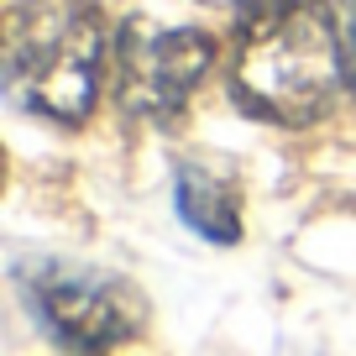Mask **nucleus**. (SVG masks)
<instances>
[{"label":"nucleus","instance_id":"obj_1","mask_svg":"<svg viewBox=\"0 0 356 356\" xmlns=\"http://www.w3.org/2000/svg\"><path fill=\"white\" fill-rule=\"evenodd\" d=\"M231 84H236V100L262 121H278V126L320 121L335 105V95L346 89L335 16L314 0L262 11L236 47Z\"/></svg>","mask_w":356,"mask_h":356},{"label":"nucleus","instance_id":"obj_2","mask_svg":"<svg viewBox=\"0 0 356 356\" xmlns=\"http://www.w3.org/2000/svg\"><path fill=\"white\" fill-rule=\"evenodd\" d=\"M105 79V26L84 0H22L6 22V95L22 111L79 126Z\"/></svg>","mask_w":356,"mask_h":356},{"label":"nucleus","instance_id":"obj_3","mask_svg":"<svg viewBox=\"0 0 356 356\" xmlns=\"http://www.w3.org/2000/svg\"><path fill=\"white\" fill-rule=\"evenodd\" d=\"M22 289L32 299L37 320L58 341H74V346H115L126 335H136L147 320L142 289L111 267L42 257V262L22 267Z\"/></svg>","mask_w":356,"mask_h":356},{"label":"nucleus","instance_id":"obj_4","mask_svg":"<svg viewBox=\"0 0 356 356\" xmlns=\"http://www.w3.org/2000/svg\"><path fill=\"white\" fill-rule=\"evenodd\" d=\"M210 58L215 47L200 26H163L136 16L121 26L111 53L115 105L131 115H147V121H163V115L184 111V100L210 74Z\"/></svg>","mask_w":356,"mask_h":356},{"label":"nucleus","instance_id":"obj_5","mask_svg":"<svg viewBox=\"0 0 356 356\" xmlns=\"http://www.w3.org/2000/svg\"><path fill=\"white\" fill-rule=\"evenodd\" d=\"M173 204H178V220L194 236H204V241H236L241 236V210H236L231 184L204 173V168H184L178 173Z\"/></svg>","mask_w":356,"mask_h":356},{"label":"nucleus","instance_id":"obj_6","mask_svg":"<svg viewBox=\"0 0 356 356\" xmlns=\"http://www.w3.org/2000/svg\"><path fill=\"white\" fill-rule=\"evenodd\" d=\"M335 37H341V63H346V89H356V0H330Z\"/></svg>","mask_w":356,"mask_h":356},{"label":"nucleus","instance_id":"obj_7","mask_svg":"<svg viewBox=\"0 0 356 356\" xmlns=\"http://www.w3.org/2000/svg\"><path fill=\"white\" fill-rule=\"evenodd\" d=\"M210 6H220V11H262L273 0H210Z\"/></svg>","mask_w":356,"mask_h":356}]
</instances>
